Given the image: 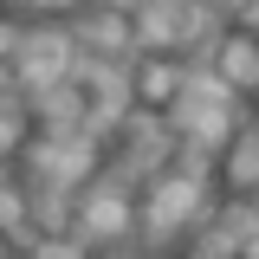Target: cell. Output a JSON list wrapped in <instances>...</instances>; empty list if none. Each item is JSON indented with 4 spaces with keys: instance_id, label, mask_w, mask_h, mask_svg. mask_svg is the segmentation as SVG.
<instances>
[{
    "instance_id": "cell-4",
    "label": "cell",
    "mask_w": 259,
    "mask_h": 259,
    "mask_svg": "<svg viewBox=\"0 0 259 259\" xmlns=\"http://www.w3.org/2000/svg\"><path fill=\"white\" fill-rule=\"evenodd\" d=\"M136 46L149 52H175V46H194L207 32V7H182V0H156V7H136Z\"/></svg>"
},
{
    "instance_id": "cell-1",
    "label": "cell",
    "mask_w": 259,
    "mask_h": 259,
    "mask_svg": "<svg viewBox=\"0 0 259 259\" xmlns=\"http://www.w3.org/2000/svg\"><path fill=\"white\" fill-rule=\"evenodd\" d=\"M168 123H175V136H188L194 149L227 143L233 136V84H227L221 71H188L182 104L168 110Z\"/></svg>"
},
{
    "instance_id": "cell-3",
    "label": "cell",
    "mask_w": 259,
    "mask_h": 259,
    "mask_svg": "<svg viewBox=\"0 0 259 259\" xmlns=\"http://www.w3.org/2000/svg\"><path fill=\"white\" fill-rule=\"evenodd\" d=\"M26 162L39 168L46 188H78L97 168V143H91V130H78V136H59V130H52V136H39L26 149Z\"/></svg>"
},
{
    "instance_id": "cell-2",
    "label": "cell",
    "mask_w": 259,
    "mask_h": 259,
    "mask_svg": "<svg viewBox=\"0 0 259 259\" xmlns=\"http://www.w3.org/2000/svg\"><path fill=\"white\" fill-rule=\"evenodd\" d=\"M78 59H84L78 52V32L39 26V32H26V46H13V84H26V97H46L59 84H71Z\"/></svg>"
},
{
    "instance_id": "cell-13",
    "label": "cell",
    "mask_w": 259,
    "mask_h": 259,
    "mask_svg": "<svg viewBox=\"0 0 259 259\" xmlns=\"http://www.w3.org/2000/svg\"><path fill=\"white\" fill-rule=\"evenodd\" d=\"M13 259H20V253H13Z\"/></svg>"
},
{
    "instance_id": "cell-11",
    "label": "cell",
    "mask_w": 259,
    "mask_h": 259,
    "mask_svg": "<svg viewBox=\"0 0 259 259\" xmlns=\"http://www.w3.org/2000/svg\"><path fill=\"white\" fill-rule=\"evenodd\" d=\"M227 182H233V188H253V182H259V130H246V136L233 143V162H227Z\"/></svg>"
},
{
    "instance_id": "cell-12",
    "label": "cell",
    "mask_w": 259,
    "mask_h": 259,
    "mask_svg": "<svg viewBox=\"0 0 259 259\" xmlns=\"http://www.w3.org/2000/svg\"><path fill=\"white\" fill-rule=\"evenodd\" d=\"M39 259H84V246H78V240H46Z\"/></svg>"
},
{
    "instance_id": "cell-6",
    "label": "cell",
    "mask_w": 259,
    "mask_h": 259,
    "mask_svg": "<svg viewBox=\"0 0 259 259\" xmlns=\"http://www.w3.org/2000/svg\"><path fill=\"white\" fill-rule=\"evenodd\" d=\"M78 233L84 240H123L130 233V194L117 182H97L84 194V207H78Z\"/></svg>"
},
{
    "instance_id": "cell-9",
    "label": "cell",
    "mask_w": 259,
    "mask_h": 259,
    "mask_svg": "<svg viewBox=\"0 0 259 259\" xmlns=\"http://www.w3.org/2000/svg\"><path fill=\"white\" fill-rule=\"evenodd\" d=\"M253 240H259V207H246V201H240V207H227L221 221H214V233H207V246H201V253H214V259L233 253V259H240Z\"/></svg>"
},
{
    "instance_id": "cell-7",
    "label": "cell",
    "mask_w": 259,
    "mask_h": 259,
    "mask_svg": "<svg viewBox=\"0 0 259 259\" xmlns=\"http://www.w3.org/2000/svg\"><path fill=\"white\" fill-rule=\"evenodd\" d=\"M130 78H136V104H149V110H175V104H182V84H188V71H175V65L156 59V52L136 65Z\"/></svg>"
},
{
    "instance_id": "cell-10",
    "label": "cell",
    "mask_w": 259,
    "mask_h": 259,
    "mask_svg": "<svg viewBox=\"0 0 259 259\" xmlns=\"http://www.w3.org/2000/svg\"><path fill=\"white\" fill-rule=\"evenodd\" d=\"M221 78L233 84V91L259 84V39H253V32H233V39H221Z\"/></svg>"
},
{
    "instance_id": "cell-5",
    "label": "cell",
    "mask_w": 259,
    "mask_h": 259,
    "mask_svg": "<svg viewBox=\"0 0 259 259\" xmlns=\"http://www.w3.org/2000/svg\"><path fill=\"white\" fill-rule=\"evenodd\" d=\"M194 214H201V168H194V162H182V168H168V175L156 182L149 214H143V221H149V233H156V240H168V233H182Z\"/></svg>"
},
{
    "instance_id": "cell-8",
    "label": "cell",
    "mask_w": 259,
    "mask_h": 259,
    "mask_svg": "<svg viewBox=\"0 0 259 259\" xmlns=\"http://www.w3.org/2000/svg\"><path fill=\"white\" fill-rule=\"evenodd\" d=\"M136 46V20L130 13H91V20H78V52H104V59L117 65V52Z\"/></svg>"
}]
</instances>
